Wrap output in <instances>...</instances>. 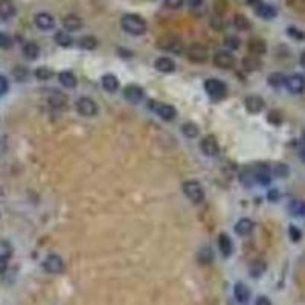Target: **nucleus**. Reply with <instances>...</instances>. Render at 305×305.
Returning <instances> with one entry per match:
<instances>
[{
    "label": "nucleus",
    "instance_id": "f257e3e1",
    "mask_svg": "<svg viewBox=\"0 0 305 305\" xmlns=\"http://www.w3.org/2000/svg\"><path fill=\"white\" fill-rule=\"evenodd\" d=\"M121 26L131 36H144L146 32V21L138 14H126L121 18Z\"/></svg>",
    "mask_w": 305,
    "mask_h": 305
},
{
    "label": "nucleus",
    "instance_id": "f03ea898",
    "mask_svg": "<svg viewBox=\"0 0 305 305\" xmlns=\"http://www.w3.org/2000/svg\"><path fill=\"white\" fill-rule=\"evenodd\" d=\"M182 189H183V194L186 196V198H189L193 203H200L205 200V191H203V186L198 182H196V180H188V182H185Z\"/></svg>",
    "mask_w": 305,
    "mask_h": 305
},
{
    "label": "nucleus",
    "instance_id": "7ed1b4c3",
    "mask_svg": "<svg viewBox=\"0 0 305 305\" xmlns=\"http://www.w3.org/2000/svg\"><path fill=\"white\" fill-rule=\"evenodd\" d=\"M150 108L163 121H173L177 116V111L173 106L165 104V103H159V101H151Z\"/></svg>",
    "mask_w": 305,
    "mask_h": 305
},
{
    "label": "nucleus",
    "instance_id": "20e7f679",
    "mask_svg": "<svg viewBox=\"0 0 305 305\" xmlns=\"http://www.w3.org/2000/svg\"><path fill=\"white\" fill-rule=\"evenodd\" d=\"M75 107H76V111L80 113V115L86 116V118H92V116L98 115V104L95 103L93 99H90L87 96L78 99Z\"/></svg>",
    "mask_w": 305,
    "mask_h": 305
},
{
    "label": "nucleus",
    "instance_id": "39448f33",
    "mask_svg": "<svg viewBox=\"0 0 305 305\" xmlns=\"http://www.w3.org/2000/svg\"><path fill=\"white\" fill-rule=\"evenodd\" d=\"M205 89L206 92L211 98H215V99H221L226 96L228 93V89H226V84L221 83L220 80H215V78H209L205 83Z\"/></svg>",
    "mask_w": 305,
    "mask_h": 305
},
{
    "label": "nucleus",
    "instance_id": "423d86ee",
    "mask_svg": "<svg viewBox=\"0 0 305 305\" xmlns=\"http://www.w3.org/2000/svg\"><path fill=\"white\" fill-rule=\"evenodd\" d=\"M43 267L46 269V272H49L52 275H58L64 270V261L60 255L52 253V255L46 256V259H44V263H43Z\"/></svg>",
    "mask_w": 305,
    "mask_h": 305
},
{
    "label": "nucleus",
    "instance_id": "0eeeda50",
    "mask_svg": "<svg viewBox=\"0 0 305 305\" xmlns=\"http://www.w3.org/2000/svg\"><path fill=\"white\" fill-rule=\"evenodd\" d=\"M252 174H253V180L259 185H269L270 180H272V173H270V168L266 163H256L252 168Z\"/></svg>",
    "mask_w": 305,
    "mask_h": 305
},
{
    "label": "nucleus",
    "instance_id": "6e6552de",
    "mask_svg": "<svg viewBox=\"0 0 305 305\" xmlns=\"http://www.w3.org/2000/svg\"><path fill=\"white\" fill-rule=\"evenodd\" d=\"M159 48L163 49V51L180 54V52H183V43H182V40H180L179 37L166 36V37L159 40Z\"/></svg>",
    "mask_w": 305,
    "mask_h": 305
},
{
    "label": "nucleus",
    "instance_id": "1a4fd4ad",
    "mask_svg": "<svg viewBox=\"0 0 305 305\" xmlns=\"http://www.w3.org/2000/svg\"><path fill=\"white\" fill-rule=\"evenodd\" d=\"M214 64L220 69H232L235 64V56L229 51H218L214 55Z\"/></svg>",
    "mask_w": 305,
    "mask_h": 305
},
{
    "label": "nucleus",
    "instance_id": "9d476101",
    "mask_svg": "<svg viewBox=\"0 0 305 305\" xmlns=\"http://www.w3.org/2000/svg\"><path fill=\"white\" fill-rule=\"evenodd\" d=\"M124 98H126V101H128L130 104H139L144 99V89L136 84L127 86L124 89Z\"/></svg>",
    "mask_w": 305,
    "mask_h": 305
},
{
    "label": "nucleus",
    "instance_id": "9b49d317",
    "mask_svg": "<svg viewBox=\"0 0 305 305\" xmlns=\"http://www.w3.org/2000/svg\"><path fill=\"white\" fill-rule=\"evenodd\" d=\"M286 87L291 93H301V92H304V89H305V78L299 73L290 75V76L286 78Z\"/></svg>",
    "mask_w": 305,
    "mask_h": 305
},
{
    "label": "nucleus",
    "instance_id": "f8f14e48",
    "mask_svg": "<svg viewBox=\"0 0 305 305\" xmlns=\"http://www.w3.org/2000/svg\"><path fill=\"white\" fill-rule=\"evenodd\" d=\"M200 150L203 151V154H206L209 157H214L217 156L218 151H220V146H218V142L214 136H206L203 138L201 142H200Z\"/></svg>",
    "mask_w": 305,
    "mask_h": 305
},
{
    "label": "nucleus",
    "instance_id": "ddd939ff",
    "mask_svg": "<svg viewBox=\"0 0 305 305\" xmlns=\"http://www.w3.org/2000/svg\"><path fill=\"white\" fill-rule=\"evenodd\" d=\"M188 58L193 63H205L208 60V49L201 44H193L188 49Z\"/></svg>",
    "mask_w": 305,
    "mask_h": 305
},
{
    "label": "nucleus",
    "instance_id": "4468645a",
    "mask_svg": "<svg viewBox=\"0 0 305 305\" xmlns=\"http://www.w3.org/2000/svg\"><path fill=\"white\" fill-rule=\"evenodd\" d=\"M34 21H36V26L41 31H49L55 26V18L49 13H38L34 17Z\"/></svg>",
    "mask_w": 305,
    "mask_h": 305
},
{
    "label": "nucleus",
    "instance_id": "2eb2a0df",
    "mask_svg": "<svg viewBox=\"0 0 305 305\" xmlns=\"http://www.w3.org/2000/svg\"><path fill=\"white\" fill-rule=\"evenodd\" d=\"M63 26H64V31H69V32H76L83 28V18L76 14H67L64 18H63Z\"/></svg>",
    "mask_w": 305,
    "mask_h": 305
},
{
    "label": "nucleus",
    "instance_id": "dca6fc26",
    "mask_svg": "<svg viewBox=\"0 0 305 305\" xmlns=\"http://www.w3.org/2000/svg\"><path fill=\"white\" fill-rule=\"evenodd\" d=\"M255 13H256V16H259L264 20H272V18L276 17L278 11H276V8L273 5L261 2L258 6H255Z\"/></svg>",
    "mask_w": 305,
    "mask_h": 305
},
{
    "label": "nucleus",
    "instance_id": "f3484780",
    "mask_svg": "<svg viewBox=\"0 0 305 305\" xmlns=\"http://www.w3.org/2000/svg\"><path fill=\"white\" fill-rule=\"evenodd\" d=\"M154 67L162 73H171L176 71V63L169 56H161V58L156 60Z\"/></svg>",
    "mask_w": 305,
    "mask_h": 305
},
{
    "label": "nucleus",
    "instance_id": "a211bd4d",
    "mask_svg": "<svg viewBox=\"0 0 305 305\" xmlns=\"http://www.w3.org/2000/svg\"><path fill=\"white\" fill-rule=\"evenodd\" d=\"M246 108L249 113H259L263 108H264V101L261 96H256V95H252V96H247L246 101Z\"/></svg>",
    "mask_w": 305,
    "mask_h": 305
},
{
    "label": "nucleus",
    "instance_id": "6ab92c4d",
    "mask_svg": "<svg viewBox=\"0 0 305 305\" xmlns=\"http://www.w3.org/2000/svg\"><path fill=\"white\" fill-rule=\"evenodd\" d=\"M233 296L238 302L246 304L251 298V290L246 284H243V282H238V284H235V287H233Z\"/></svg>",
    "mask_w": 305,
    "mask_h": 305
},
{
    "label": "nucleus",
    "instance_id": "aec40b11",
    "mask_svg": "<svg viewBox=\"0 0 305 305\" xmlns=\"http://www.w3.org/2000/svg\"><path fill=\"white\" fill-rule=\"evenodd\" d=\"M16 16V6L13 0H0V18L9 20Z\"/></svg>",
    "mask_w": 305,
    "mask_h": 305
},
{
    "label": "nucleus",
    "instance_id": "412c9836",
    "mask_svg": "<svg viewBox=\"0 0 305 305\" xmlns=\"http://www.w3.org/2000/svg\"><path fill=\"white\" fill-rule=\"evenodd\" d=\"M49 104H51L54 108L63 110V108H66V106H67V96H66L64 93H61V92H58V90H56V92H52V93L49 95Z\"/></svg>",
    "mask_w": 305,
    "mask_h": 305
},
{
    "label": "nucleus",
    "instance_id": "4be33fe9",
    "mask_svg": "<svg viewBox=\"0 0 305 305\" xmlns=\"http://www.w3.org/2000/svg\"><path fill=\"white\" fill-rule=\"evenodd\" d=\"M249 51L252 55L255 56H259V55H264L266 51H267V44L264 40L261 38H251L249 40Z\"/></svg>",
    "mask_w": 305,
    "mask_h": 305
},
{
    "label": "nucleus",
    "instance_id": "5701e85b",
    "mask_svg": "<svg viewBox=\"0 0 305 305\" xmlns=\"http://www.w3.org/2000/svg\"><path fill=\"white\" fill-rule=\"evenodd\" d=\"M218 249L223 253V256H229L233 251V244L229 238V235L226 233H220L218 235Z\"/></svg>",
    "mask_w": 305,
    "mask_h": 305
},
{
    "label": "nucleus",
    "instance_id": "b1692460",
    "mask_svg": "<svg viewBox=\"0 0 305 305\" xmlns=\"http://www.w3.org/2000/svg\"><path fill=\"white\" fill-rule=\"evenodd\" d=\"M252 231H253V223L249 218H241V220L236 221V224H235V232L238 235H241V236L249 235Z\"/></svg>",
    "mask_w": 305,
    "mask_h": 305
},
{
    "label": "nucleus",
    "instance_id": "393cba45",
    "mask_svg": "<svg viewBox=\"0 0 305 305\" xmlns=\"http://www.w3.org/2000/svg\"><path fill=\"white\" fill-rule=\"evenodd\" d=\"M58 81L66 89H73V87H76V76L72 72H69V71L60 72L58 73Z\"/></svg>",
    "mask_w": 305,
    "mask_h": 305
},
{
    "label": "nucleus",
    "instance_id": "a878e982",
    "mask_svg": "<svg viewBox=\"0 0 305 305\" xmlns=\"http://www.w3.org/2000/svg\"><path fill=\"white\" fill-rule=\"evenodd\" d=\"M101 84H103V87L107 90V92L113 93V92H116L118 87H119V81H118V78L115 75H104L103 76V80H101Z\"/></svg>",
    "mask_w": 305,
    "mask_h": 305
},
{
    "label": "nucleus",
    "instance_id": "bb28decb",
    "mask_svg": "<svg viewBox=\"0 0 305 305\" xmlns=\"http://www.w3.org/2000/svg\"><path fill=\"white\" fill-rule=\"evenodd\" d=\"M23 55L26 56L28 60H37L40 55V48L37 43L34 41H28L23 46Z\"/></svg>",
    "mask_w": 305,
    "mask_h": 305
},
{
    "label": "nucleus",
    "instance_id": "cd10ccee",
    "mask_svg": "<svg viewBox=\"0 0 305 305\" xmlns=\"http://www.w3.org/2000/svg\"><path fill=\"white\" fill-rule=\"evenodd\" d=\"M54 40L56 41V44H60L61 48H71L72 43H73L71 34L67 32V31H58V32L55 34Z\"/></svg>",
    "mask_w": 305,
    "mask_h": 305
},
{
    "label": "nucleus",
    "instance_id": "c85d7f7f",
    "mask_svg": "<svg viewBox=\"0 0 305 305\" xmlns=\"http://www.w3.org/2000/svg\"><path fill=\"white\" fill-rule=\"evenodd\" d=\"M243 67L247 72H253V71H258L259 67H261V61H259L258 56L249 55V56H246V58L243 60Z\"/></svg>",
    "mask_w": 305,
    "mask_h": 305
},
{
    "label": "nucleus",
    "instance_id": "c756f323",
    "mask_svg": "<svg viewBox=\"0 0 305 305\" xmlns=\"http://www.w3.org/2000/svg\"><path fill=\"white\" fill-rule=\"evenodd\" d=\"M233 26L238 31H249L251 29V21L244 14H235L233 16Z\"/></svg>",
    "mask_w": 305,
    "mask_h": 305
},
{
    "label": "nucleus",
    "instance_id": "7c9ffc66",
    "mask_svg": "<svg viewBox=\"0 0 305 305\" xmlns=\"http://www.w3.org/2000/svg\"><path fill=\"white\" fill-rule=\"evenodd\" d=\"M80 48L81 49H86V51H92L98 46V38L93 37V36H84L80 38Z\"/></svg>",
    "mask_w": 305,
    "mask_h": 305
},
{
    "label": "nucleus",
    "instance_id": "2f4dec72",
    "mask_svg": "<svg viewBox=\"0 0 305 305\" xmlns=\"http://www.w3.org/2000/svg\"><path fill=\"white\" fill-rule=\"evenodd\" d=\"M286 75L284 73H281V72H273V73H270L269 78H267V81L269 84L272 86V87H281V86H284L286 84Z\"/></svg>",
    "mask_w": 305,
    "mask_h": 305
},
{
    "label": "nucleus",
    "instance_id": "473e14b6",
    "mask_svg": "<svg viewBox=\"0 0 305 305\" xmlns=\"http://www.w3.org/2000/svg\"><path fill=\"white\" fill-rule=\"evenodd\" d=\"M249 272H251V276L259 278L261 275H264V272H266V263L261 261V259H256V261L252 263V266H251V269H249Z\"/></svg>",
    "mask_w": 305,
    "mask_h": 305
},
{
    "label": "nucleus",
    "instance_id": "72a5a7b5",
    "mask_svg": "<svg viewBox=\"0 0 305 305\" xmlns=\"http://www.w3.org/2000/svg\"><path fill=\"white\" fill-rule=\"evenodd\" d=\"M182 133L188 139H194V138H197V134H198V128H197V126L194 122H186L182 126Z\"/></svg>",
    "mask_w": 305,
    "mask_h": 305
},
{
    "label": "nucleus",
    "instance_id": "f704fd0d",
    "mask_svg": "<svg viewBox=\"0 0 305 305\" xmlns=\"http://www.w3.org/2000/svg\"><path fill=\"white\" fill-rule=\"evenodd\" d=\"M34 75H36L37 80L40 81H46V80H51V78L54 76V72L49 69V67H37L36 72H34Z\"/></svg>",
    "mask_w": 305,
    "mask_h": 305
},
{
    "label": "nucleus",
    "instance_id": "c9c22d12",
    "mask_svg": "<svg viewBox=\"0 0 305 305\" xmlns=\"http://www.w3.org/2000/svg\"><path fill=\"white\" fill-rule=\"evenodd\" d=\"M13 75L17 81H26L29 76V71L26 69L25 66H17L16 69L13 71Z\"/></svg>",
    "mask_w": 305,
    "mask_h": 305
},
{
    "label": "nucleus",
    "instance_id": "e433bc0d",
    "mask_svg": "<svg viewBox=\"0 0 305 305\" xmlns=\"http://www.w3.org/2000/svg\"><path fill=\"white\" fill-rule=\"evenodd\" d=\"M287 36L291 37L293 40H298V41L305 40V32L301 31V29L296 28V26H288V28H287Z\"/></svg>",
    "mask_w": 305,
    "mask_h": 305
},
{
    "label": "nucleus",
    "instance_id": "4c0bfd02",
    "mask_svg": "<svg viewBox=\"0 0 305 305\" xmlns=\"http://www.w3.org/2000/svg\"><path fill=\"white\" fill-rule=\"evenodd\" d=\"M224 46L229 51H235L240 48V38L236 36H228L224 38Z\"/></svg>",
    "mask_w": 305,
    "mask_h": 305
},
{
    "label": "nucleus",
    "instance_id": "58836bf2",
    "mask_svg": "<svg viewBox=\"0 0 305 305\" xmlns=\"http://www.w3.org/2000/svg\"><path fill=\"white\" fill-rule=\"evenodd\" d=\"M273 174L279 179H284L288 176V166L286 163H276L273 168Z\"/></svg>",
    "mask_w": 305,
    "mask_h": 305
},
{
    "label": "nucleus",
    "instance_id": "ea45409f",
    "mask_svg": "<svg viewBox=\"0 0 305 305\" xmlns=\"http://www.w3.org/2000/svg\"><path fill=\"white\" fill-rule=\"evenodd\" d=\"M198 261L201 264H209L212 261V252L209 247H205V249H201L200 253H198Z\"/></svg>",
    "mask_w": 305,
    "mask_h": 305
},
{
    "label": "nucleus",
    "instance_id": "a19ab883",
    "mask_svg": "<svg viewBox=\"0 0 305 305\" xmlns=\"http://www.w3.org/2000/svg\"><path fill=\"white\" fill-rule=\"evenodd\" d=\"M13 48V38L8 34L0 32V49H11Z\"/></svg>",
    "mask_w": 305,
    "mask_h": 305
},
{
    "label": "nucleus",
    "instance_id": "79ce46f5",
    "mask_svg": "<svg viewBox=\"0 0 305 305\" xmlns=\"http://www.w3.org/2000/svg\"><path fill=\"white\" fill-rule=\"evenodd\" d=\"M267 121L270 124H273V126H279V124L282 122V116H281V113L278 110H272V111H269Z\"/></svg>",
    "mask_w": 305,
    "mask_h": 305
},
{
    "label": "nucleus",
    "instance_id": "37998d69",
    "mask_svg": "<svg viewBox=\"0 0 305 305\" xmlns=\"http://www.w3.org/2000/svg\"><path fill=\"white\" fill-rule=\"evenodd\" d=\"M288 235H290L291 241H295V243H298L302 238V232L296 228V226H290V228H288Z\"/></svg>",
    "mask_w": 305,
    "mask_h": 305
},
{
    "label": "nucleus",
    "instance_id": "c03bdc74",
    "mask_svg": "<svg viewBox=\"0 0 305 305\" xmlns=\"http://www.w3.org/2000/svg\"><path fill=\"white\" fill-rule=\"evenodd\" d=\"M301 211H302V203L295 200L290 205V212L293 214V215H301Z\"/></svg>",
    "mask_w": 305,
    "mask_h": 305
},
{
    "label": "nucleus",
    "instance_id": "a18cd8bd",
    "mask_svg": "<svg viewBox=\"0 0 305 305\" xmlns=\"http://www.w3.org/2000/svg\"><path fill=\"white\" fill-rule=\"evenodd\" d=\"M185 0H165V5L171 9H179L180 6L183 5Z\"/></svg>",
    "mask_w": 305,
    "mask_h": 305
},
{
    "label": "nucleus",
    "instance_id": "49530a36",
    "mask_svg": "<svg viewBox=\"0 0 305 305\" xmlns=\"http://www.w3.org/2000/svg\"><path fill=\"white\" fill-rule=\"evenodd\" d=\"M211 25H212V28H215V29H221L223 28V20H221V17H214L212 18V21H211Z\"/></svg>",
    "mask_w": 305,
    "mask_h": 305
},
{
    "label": "nucleus",
    "instance_id": "de8ad7c7",
    "mask_svg": "<svg viewBox=\"0 0 305 305\" xmlns=\"http://www.w3.org/2000/svg\"><path fill=\"white\" fill-rule=\"evenodd\" d=\"M267 198L270 200V201H276L278 198H279V193L276 189H270L269 191V194H267Z\"/></svg>",
    "mask_w": 305,
    "mask_h": 305
},
{
    "label": "nucleus",
    "instance_id": "09e8293b",
    "mask_svg": "<svg viewBox=\"0 0 305 305\" xmlns=\"http://www.w3.org/2000/svg\"><path fill=\"white\" fill-rule=\"evenodd\" d=\"M255 305H272V302H270L269 298H266V296H259V298L256 299Z\"/></svg>",
    "mask_w": 305,
    "mask_h": 305
},
{
    "label": "nucleus",
    "instance_id": "8fccbe9b",
    "mask_svg": "<svg viewBox=\"0 0 305 305\" xmlns=\"http://www.w3.org/2000/svg\"><path fill=\"white\" fill-rule=\"evenodd\" d=\"M8 90V81L3 76H0V93H5Z\"/></svg>",
    "mask_w": 305,
    "mask_h": 305
},
{
    "label": "nucleus",
    "instance_id": "3c124183",
    "mask_svg": "<svg viewBox=\"0 0 305 305\" xmlns=\"http://www.w3.org/2000/svg\"><path fill=\"white\" fill-rule=\"evenodd\" d=\"M186 2L191 8H198V6H201L203 0H186Z\"/></svg>",
    "mask_w": 305,
    "mask_h": 305
},
{
    "label": "nucleus",
    "instance_id": "603ef678",
    "mask_svg": "<svg viewBox=\"0 0 305 305\" xmlns=\"http://www.w3.org/2000/svg\"><path fill=\"white\" fill-rule=\"evenodd\" d=\"M6 270V258L3 255H0V273Z\"/></svg>",
    "mask_w": 305,
    "mask_h": 305
},
{
    "label": "nucleus",
    "instance_id": "864d4df0",
    "mask_svg": "<svg viewBox=\"0 0 305 305\" xmlns=\"http://www.w3.org/2000/svg\"><path fill=\"white\" fill-rule=\"evenodd\" d=\"M261 2H263V0H247V3L252 5V6H258Z\"/></svg>",
    "mask_w": 305,
    "mask_h": 305
},
{
    "label": "nucleus",
    "instance_id": "5fc2aeb1",
    "mask_svg": "<svg viewBox=\"0 0 305 305\" xmlns=\"http://www.w3.org/2000/svg\"><path fill=\"white\" fill-rule=\"evenodd\" d=\"M299 61H301V66H302V67H305V52H302V55H301V60H299Z\"/></svg>",
    "mask_w": 305,
    "mask_h": 305
},
{
    "label": "nucleus",
    "instance_id": "6e6d98bb",
    "mask_svg": "<svg viewBox=\"0 0 305 305\" xmlns=\"http://www.w3.org/2000/svg\"><path fill=\"white\" fill-rule=\"evenodd\" d=\"M299 156H301V159H302V161L305 162V148H302V150H301Z\"/></svg>",
    "mask_w": 305,
    "mask_h": 305
},
{
    "label": "nucleus",
    "instance_id": "4d7b16f0",
    "mask_svg": "<svg viewBox=\"0 0 305 305\" xmlns=\"http://www.w3.org/2000/svg\"><path fill=\"white\" fill-rule=\"evenodd\" d=\"M301 215L305 217V203H302V211H301Z\"/></svg>",
    "mask_w": 305,
    "mask_h": 305
},
{
    "label": "nucleus",
    "instance_id": "13d9d810",
    "mask_svg": "<svg viewBox=\"0 0 305 305\" xmlns=\"http://www.w3.org/2000/svg\"><path fill=\"white\" fill-rule=\"evenodd\" d=\"M302 138H304V142H305V133H304V136H302Z\"/></svg>",
    "mask_w": 305,
    "mask_h": 305
}]
</instances>
